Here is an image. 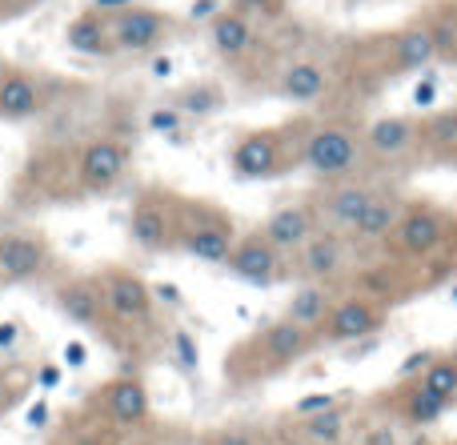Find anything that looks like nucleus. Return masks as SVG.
<instances>
[{
	"instance_id": "obj_29",
	"label": "nucleus",
	"mask_w": 457,
	"mask_h": 445,
	"mask_svg": "<svg viewBox=\"0 0 457 445\" xmlns=\"http://www.w3.org/2000/svg\"><path fill=\"white\" fill-rule=\"evenodd\" d=\"M173 109L181 112V117H209V112L221 109V88H213V85H189L173 101Z\"/></svg>"
},
{
	"instance_id": "obj_9",
	"label": "nucleus",
	"mask_w": 457,
	"mask_h": 445,
	"mask_svg": "<svg viewBox=\"0 0 457 445\" xmlns=\"http://www.w3.org/2000/svg\"><path fill=\"white\" fill-rule=\"evenodd\" d=\"M365 257L341 229H317L305 245L293 253V281H321V285H345L357 277V265Z\"/></svg>"
},
{
	"instance_id": "obj_32",
	"label": "nucleus",
	"mask_w": 457,
	"mask_h": 445,
	"mask_svg": "<svg viewBox=\"0 0 457 445\" xmlns=\"http://www.w3.org/2000/svg\"><path fill=\"white\" fill-rule=\"evenodd\" d=\"M269 445H313V441H305L293 430H277V433H269Z\"/></svg>"
},
{
	"instance_id": "obj_11",
	"label": "nucleus",
	"mask_w": 457,
	"mask_h": 445,
	"mask_svg": "<svg viewBox=\"0 0 457 445\" xmlns=\"http://www.w3.org/2000/svg\"><path fill=\"white\" fill-rule=\"evenodd\" d=\"M129 241L141 253L161 257L177 249V193L161 185L137 189L133 209H129Z\"/></svg>"
},
{
	"instance_id": "obj_30",
	"label": "nucleus",
	"mask_w": 457,
	"mask_h": 445,
	"mask_svg": "<svg viewBox=\"0 0 457 445\" xmlns=\"http://www.w3.org/2000/svg\"><path fill=\"white\" fill-rule=\"evenodd\" d=\"M29 382H32V374L29 369H21V366H0V417L8 414V409L16 406V401L29 393Z\"/></svg>"
},
{
	"instance_id": "obj_23",
	"label": "nucleus",
	"mask_w": 457,
	"mask_h": 445,
	"mask_svg": "<svg viewBox=\"0 0 457 445\" xmlns=\"http://www.w3.org/2000/svg\"><path fill=\"white\" fill-rule=\"evenodd\" d=\"M257 229L265 233V237L273 241V245L293 261V253H297V249L305 245V241L313 237L317 229H321V217H317L313 201L301 197V201H285V205H277L273 213H269L265 221L257 225Z\"/></svg>"
},
{
	"instance_id": "obj_28",
	"label": "nucleus",
	"mask_w": 457,
	"mask_h": 445,
	"mask_svg": "<svg viewBox=\"0 0 457 445\" xmlns=\"http://www.w3.org/2000/svg\"><path fill=\"white\" fill-rule=\"evenodd\" d=\"M410 382H418L421 390H429L434 398H442L445 406L453 409L457 406V350L434 353V361H429L418 377H410Z\"/></svg>"
},
{
	"instance_id": "obj_22",
	"label": "nucleus",
	"mask_w": 457,
	"mask_h": 445,
	"mask_svg": "<svg viewBox=\"0 0 457 445\" xmlns=\"http://www.w3.org/2000/svg\"><path fill=\"white\" fill-rule=\"evenodd\" d=\"M209 48H213V56L228 69H241V64H249L253 56L261 53V24L257 16L241 12L237 4H225L221 12H213V21H209Z\"/></svg>"
},
{
	"instance_id": "obj_2",
	"label": "nucleus",
	"mask_w": 457,
	"mask_h": 445,
	"mask_svg": "<svg viewBox=\"0 0 457 445\" xmlns=\"http://www.w3.org/2000/svg\"><path fill=\"white\" fill-rule=\"evenodd\" d=\"M297 169L313 173L321 185L365 173V136L357 120L345 117H305L301 125Z\"/></svg>"
},
{
	"instance_id": "obj_12",
	"label": "nucleus",
	"mask_w": 457,
	"mask_h": 445,
	"mask_svg": "<svg viewBox=\"0 0 457 445\" xmlns=\"http://www.w3.org/2000/svg\"><path fill=\"white\" fill-rule=\"evenodd\" d=\"M109 32H112L117 56H153L181 32V21L173 12H165V8L133 4L129 0L120 12L109 16Z\"/></svg>"
},
{
	"instance_id": "obj_8",
	"label": "nucleus",
	"mask_w": 457,
	"mask_h": 445,
	"mask_svg": "<svg viewBox=\"0 0 457 445\" xmlns=\"http://www.w3.org/2000/svg\"><path fill=\"white\" fill-rule=\"evenodd\" d=\"M133 149L120 133H93L72 149L69 197H109L125 185Z\"/></svg>"
},
{
	"instance_id": "obj_33",
	"label": "nucleus",
	"mask_w": 457,
	"mask_h": 445,
	"mask_svg": "<svg viewBox=\"0 0 457 445\" xmlns=\"http://www.w3.org/2000/svg\"><path fill=\"white\" fill-rule=\"evenodd\" d=\"M450 165H457V152H453V161H450Z\"/></svg>"
},
{
	"instance_id": "obj_17",
	"label": "nucleus",
	"mask_w": 457,
	"mask_h": 445,
	"mask_svg": "<svg viewBox=\"0 0 457 445\" xmlns=\"http://www.w3.org/2000/svg\"><path fill=\"white\" fill-rule=\"evenodd\" d=\"M337 69L321 56H289L285 64H277L273 72V93L281 96L285 104H301V109H313V104H325L333 93H337Z\"/></svg>"
},
{
	"instance_id": "obj_4",
	"label": "nucleus",
	"mask_w": 457,
	"mask_h": 445,
	"mask_svg": "<svg viewBox=\"0 0 457 445\" xmlns=\"http://www.w3.org/2000/svg\"><path fill=\"white\" fill-rule=\"evenodd\" d=\"M301 125H305V117L237 133V141L228 144V169L237 181H273V177L297 169Z\"/></svg>"
},
{
	"instance_id": "obj_7",
	"label": "nucleus",
	"mask_w": 457,
	"mask_h": 445,
	"mask_svg": "<svg viewBox=\"0 0 457 445\" xmlns=\"http://www.w3.org/2000/svg\"><path fill=\"white\" fill-rule=\"evenodd\" d=\"M237 237H241V229H237V221L221 205H213L205 197H181L177 193V249L181 253H189L201 265L225 269Z\"/></svg>"
},
{
	"instance_id": "obj_5",
	"label": "nucleus",
	"mask_w": 457,
	"mask_h": 445,
	"mask_svg": "<svg viewBox=\"0 0 457 445\" xmlns=\"http://www.w3.org/2000/svg\"><path fill=\"white\" fill-rule=\"evenodd\" d=\"M457 245V213L437 201L410 197L405 213L397 221L394 237L386 245V257L397 265H426L437 261L442 253H450Z\"/></svg>"
},
{
	"instance_id": "obj_27",
	"label": "nucleus",
	"mask_w": 457,
	"mask_h": 445,
	"mask_svg": "<svg viewBox=\"0 0 457 445\" xmlns=\"http://www.w3.org/2000/svg\"><path fill=\"white\" fill-rule=\"evenodd\" d=\"M394 409H397V417H402L405 425H434V422H442V417L450 414V406H445L442 398H434L429 390H421L418 382L397 385Z\"/></svg>"
},
{
	"instance_id": "obj_25",
	"label": "nucleus",
	"mask_w": 457,
	"mask_h": 445,
	"mask_svg": "<svg viewBox=\"0 0 457 445\" xmlns=\"http://www.w3.org/2000/svg\"><path fill=\"white\" fill-rule=\"evenodd\" d=\"M337 293H341L337 285H321V281H297V285H293V293H289V301H285V309H281V317H289L293 326L317 334V329L325 326V317H329Z\"/></svg>"
},
{
	"instance_id": "obj_20",
	"label": "nucleus",
	"mask_w": 457,
	"mask_h": 445,
	"mask_svg": "<svg viewBox=\"0 0 457 445\" xmlns=\"http://www.w3.org/2000/svg\"><path fill=\"white\" fill-rule=\"evenodd\" d=\"M48 104H53V93H48L45 72L4 61V69H0V120L4 125L37 120Z\"/></svg>"
},
{
	"instance_id": "obj_24",
	"label": "nucleus",
	"mask_w": 457,
	"mask_h": 445,
	"mask_svg": "<svg viewBox=\"0 0 457 445\" xmlns=\"http://www.w3.org/2000/svg\"><path fill=\"white\" fill-rule=\"evenodd\" d=\"M285 430L301 433V438L313 445H345L353 438V406L341 398V401H333V406L309 409V414H293V422L285 425Z\"/></svg>"
},
{
	"instance_id": "obj_16",
	"label": "nucleus",
	"mask_w": 457,
	"mask_h": 445,
	"mask_svg": "<svg viewBox=\"0 0 457 445\" xmlns=\"http://www.w3.org/2000/svg\"><path fill=\"white\" fill-rule=\"evenodd\" d=\"M53 301H56V313H61L69 326L112 342L109 309H104V293H101L96 273H64V277H56Z\"/></svg>"
},
{
	"instance_id": "obj_3",
	"label": "nucleus",
	"mask_w": 457,
	"mask_h": 445,
	"mask_svg": "<svg viewBox=\"0 0 457 445\" xmlns=\"http://www.w3.org/2000/svg\"><path fill=\"white\" fill-rule=\"evenodd\" d=\"M104 293V309H109V326H112V342L109 345H133L137 337H153L157 334V293L153 285L129 265H104L96 269Z\"/></svg>"
},
{
	"instance_id": "obj_1",
	"label": "nucleus",
	"mask_w": 457,
	"mask_h": 445,
	"mask_svg": "<svg viewBox=\"0 0 457 445\" xmlns=\"http://www.w3.org/2000/svg\"><path fill=\"white\" fill-rule=\"evenodd\" d=\"M317 350H321L317 334L293 326L289 317H277V321H269V326L253 329L249 337H241V342L225 353V369H221L225 385H233V390H253V385H261V382H273V377L289 374L293 366H301V361Z\"/></svg>"
},
{
	"instance_id": "obj_10",
	"label": "nucleus",
	"mask_w": 457,
	"mask_h": 445,
	"mask_svg": "<svg viewBox=\"0 0 457 445\" xmlns=\"http://www.w3.org/2000/svg\"><path fill=\"white\" fill-rule=\"evenodd\" d=\"M386 321H389L386 297L370 293V289H361V285L341 289L333 309H329V317H325V326L317 329V342L321 345H353V342L373 337Z\"/></svg>"
},
{
	"instance_id": "obj_35",
	"label": "nucleus",
	"mask_w": 457,
	"mask_h": 445,
	"mask_svg": "<svg viewBox=\"0 0 457 445\" xmlns=\"http://www.w3.org/2000/svg\"><path fill=\"white\" fill-rule=\"evenodd\" d=\"M32 4H40V0H32Z\"/></svg>"
},
{
	"instance_id": "obj_21",
	"label": "nucleus",
	"mask_w": 457,
	"mask_h": 445,
	"mask_svg": "<svg viewBox=\"0 0 457 445\" xmlns=\"http://www.w3.org/2000/svg\"><path fill=\"white\" fill-rule=\"evenodd\" d=\"M405 193L397 189V185L381 181V189L373 193V201L365 205V213L357 217V225L349 229V241L357 245V253L361 257H373V253H386L389 237H394L397 221H402L405 213Z\"/></svg>"
},
{
	"instance_id": "obj_19",
	"label": "nucleus",
	"mask_w": 457,
	"mask_h": 445,
	"mask_svg": "<svg viewBox=\"0 0 457 445\" xmlns=\"http://www.w3.org/2000/svg\"><path fill=\"white\" fill-rule=\"evenodd\" d=\"M225 269L233 273L237 281L257 285V289H273V285H281V281H293V261L261 229H249L237 237Z\"/></svg>"
},
{
	"instance_id": "obj_26",
	"label": "nucleus",
	"mask_w": 457,
	"mask_h": 445,
	"mask_svg": "<svg viewBox=\"0 0 457 445\" xmlns=\"http://www.w3.org/2000/svg\"><path fill=\"white\" fill-rule=\"evenodd\" d=\"M64 48L69 53H80V56H117L112 48V32H109V16L96 12V8H80L69 24H64Z\"/></svg>"
},
{
	"instance_id": "obj_6",
	"label": "nucleus",
	"mask_w": 457,
	"mask_h": 445,
	"mask_svg": "<svg viewBox=\"0 0 457 445\" xmlns=\"http://www.w3.org/2000/svg\"><path fill=\"white\" fill-rule=\"evenodd\" d=\"M457 29L445 16H418V21L381 37L373 77H397V72H421L437 56H453Z\"/></svg>"
},
{
	"instance_id": "obj_14",
	"label": "nucleus",
	"mask_w": 457,
	"mask_h": 445,
	"mask_svg": "<svg viewBox=\"0 0 457 445\" xmlns=\"http://www.w3.org/2000/svg\"><path fill=\"white\" fill-rule=\"evenodd\" d=\"M365 136V165L402 169L410 161H421V112H389L370 125H361Z\"/></svg>"
},
{
	"instance_id": "obj_13",
	"label": "nucleus",
	"mask_w": 457,
	"mask_h": 445,
	"mask_svg": "<svg viewBox=\"0 0 457 445\" xmlns=\"http://www.w3.org/2000/svg\"><path fill=\"white\" fill-rule=\"evenodd\" d=\"M53 269H56V249L40 229H29V225L0 229V289L45 281L53 277Z\"/></svg>"
},
{
	"instance_id": "obj_15",
	"label": "nucleus",
	"mask_w": 457,
	"mask_h": 445,
	"mask_svg": "<svg viewBox=\"0 0 457 445\" xmlns=\"http://www.w3.org/2000/svg\"><path fill=\"white\" fill-rule=\"evenodd\" d=\"M93 414H101L117 433H141L153 422V398L141 374L120 369L93 393Z\"/></svg>"
},
{
	"instance_id": "obj_34",
	"label": "nucleus",
	"mask_w": 457,
	"mask_h": 445,
	"mask_svg": "<svg viewBox=\"0 0 457 445\" xmlns=\"http://www.w3.org/2000/svg\"><path fill=\"white\" fill-rule=\"evenodd\" d=\"M0 69H4V61H0Z\"/></svg>"
},
{
	"instance_id": "obj_31",
	"label": "nucleus",
	"mask_w": 457,
	"mask_h": 445,
	"mask_svg": "<svg viewBox=\"0 0 457 445\" xmlns=\"http://www.w3.org/2000/svg\"><path fill=\"white\" fill-rule=\"evenodd\" d=\"M197 445H269V433L257 425H221V430L205 433Z\"/></svg>"
},
{
	"instance_id": "obj_18",
	"label": "nucleus",
	"mask_w": 457,
	"mask_h": 445,
	"mask_svg": "<svg viewBox=\"0 0 457 445\" xmlns=\"http://www.w3.org/2000/svg\"><path fill=\"white\" fill-rule=\"evenodd\" d=\"M381 189V177L373 169L365 173H353V177H341V181H329L313 193V209L321 217V229H341L349 233L357 225V217L365 213V205L373 201V193Z\"/></svg>"
}]
</instances>
